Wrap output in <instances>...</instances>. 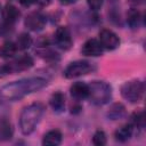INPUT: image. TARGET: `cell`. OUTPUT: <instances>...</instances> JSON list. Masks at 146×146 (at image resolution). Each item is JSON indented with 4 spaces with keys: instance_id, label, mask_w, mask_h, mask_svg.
I'll list each match as a JSON object with an SVG mask.
<instances>
[{
    "instance_id": "1",
    "label": "cell",
    "mask_w": 146,
    "mask_h": 146,
    "mask_svg": "<svg viewBox=\"0 0 146 146\" xmlns=\"http://www.w3.org/2000/svg\"><path fill=\"white\" fill-rule=\"evenodd\" d=\"M48 84V80L41 76L25 78L7 83L0 88V97L6 100H18L23 97L41 90Z\"/></svg>"
},
{
    "instance_id": "2",
    "label": "cell",
    "mask_w": 146,
    "mask_h": 146,
    "mask_svg": "<svg viewBox=\"0 0 146 146\" xmlns=\"http://www.w3.org/2000/svg\"><path fill=\"white\" fill-rule=\"evenodd\" d=\"M44 107L40 103H33L23 108L19 115V128L23 135H31L38 127L43 115Z\"/></svg>"
},
{
    "instance_id": "3",
    "label": "cell",
    "mask_w": 146,
    "mask_h": 146,
    "mask_svg": "<svg viewBox=\"0 0 146 146\" xmlns=\"http://www.w3.org/2000/svg\"><path fill=\"white\" fill-rule=\"evenodd\" d=\"M89 86L88 98L95 105L102 106L107 104L112 98V87L105 81H92Z\"/></svg>"
},
{
    "instance_id": "4",
    "label": "cell",
    "mask_w": 146,
    "mask_h": 146,
    "mask_svg": "<svg viewBox=\"0 0 146 146\" xmlns=\"http://www.w3.org/2000/svg\"><path fill=\"white\" fill-rule=\"evenodd\" d=\"M145 91L144 82L140 80H131L121 86V96L130 103H139Z\"/></svg>"
},
{
    "instance_id": "5",
    "label": "cell",
    "mask_w": 146,
    "mask_h": 146,
    "mask_svg": "<svg viewBox=\"0 0 146 146\" xmlns=\"http://www.w3.org/2000/svg\"><path fill=\"white\" fill-rule=\"evenodd\" d=\"M33 58L29 55H23L21 57H18L17 59L3 65L2 67H0V72L3 74H10V73H18V72H23L26 71L29 68H31L33 66Z\"/></svg>"
},
{
    "instance_id": "6",
    "label": "cell",
    "mask_w": 146,
    "mask_h": 146,
    "mask_svg": "<svg viewBox=\"0 0 146 146\" xmlns=\"http://www.w3.org/2000/svg\"><path fill=\"white\" fill-rule=\"evenodd\" d=\"M92 71V66L90 63L86 60H76L71 63L64 71V76L66 79H74L82 75H86Z\"/></svg>"
},
{
    "instance_id": "7",
    "label": "cell",
    "mask_w": 146,
    "mask_h": 146,
    "mask_svg": "<svg viewBox=\"0 0 146 146\" xmlns=\"http://www.w3.org/2000/svg\"><path fill=\"white\" fill-rule=\"evenodd\" d=\"M99 42L102 47L106 50H114L120 46V38L108 29H103L99 31Z\"/></svg>"
},
{
    "instance_id": "8",
    "label": "cell",
    "mask_w": 146,
    "mask_h": 146,
    "mask_svg": "<svg viewBox=\"0 0 146 146\" xmlns=\"http://www.w3.org/2000/svg\"><path fill=\"white\" fill-rule=\"evenodd\" d=\"M54 39H55L56 44L63 50H68L73 46L71 32L66 26H58L57 30L55 31Z\"/></svg>"
},
{
    "instance_id": "9",
    "label": "cell",
    "mask_w": 146,
    "mask_h": 146,
    "mask_svg": "<svg viewBox=\"0 0 146 146\" xmlns=\"http://www.w3.org/2000/svg\"><path fill=\"white\" fill-rule=\"evenodd\" d=\"M47 23V18L40 11H32L30 13L24 21L25 26L31 31H41Z\"/></svg>"
},
{
    "instance_id": "10",
    "label": "cell",
    "mask_w": 146,
    "mask_h": 146,
    "mask_svg": "<svg viewBox=\"0 0 146 146\" xmlns=\"http://www.w3.org/2000/svg\"><path fill=\"white\" fill-rule=\"evenodd\" d=\"M103 51H104V48L102 47L100 42L97 39H88L83 43V46L81 48L82 55L88 56V57H98V56H102L103 55Z\"/></svg>"
},
{
    "instance_id": "11",
    "label": "cell",
    "mask_w": 146,
    "mask_h": 146,
    "mask_svg": "<svg viewBox=\"0 0 146 146\" xmlns=\"http://www.w3.org/2000/svg\"><path fill=\"white\" fill-rule=\"evenodd\" d=\"M70 92L71 96L78 100L86 99L89 96V86L83 81H76L71 86Z\"/></svg>"
},
{
    "instance_id": "12",
    "label": "cell",
    "mask_w": 146,
    "mask_h": 146,
    "mask_svg": "<svg viewBox=\"0 0 146 146\" xmlns=\"http://www.w3.org/2000/svg\"><path fill=\"white\" fill-rule=\"evenodd\" d=\"M19 10L11 3H7L2 10V18L7 25L14 24L18 18H19Z\"/></svg>"
},
{
    "instance_id": "13",
    "label": "cell",
    "mask_w": 146,
    "mask_h": 146,
    "mask_svg": "<svg viewBox=\"0 0 146 146\" xmlns=\"http://www.w3.org/2000/svg\"><path fill=\"white\" fill-rule=\"evenodd\" d=\"M62 140H63L62 132L57 129H52V130H49L48 132H46L43 135L42 145H44V146H57L62 143Z\"/></svg>"
},
{
    "instance_id": "14",
    "label": "cell",
    "mask_w": 146,
    "mask_h": 146,
    "mask_svg": "<svg viewBox=\"0 0 146 146\" xmlns=\"http://www.w3.org/2000/svg\"><path fill=\"white\" fill-rule=\"evenodd\" d=\"M49 104L51 106V108L57 112V113H60L64 111L65 108V96L63 92L60 91H56L51 95L50 99H49Z\"/></svg>"
},
{
    "instance_id": "15",
    "label": "cell",
    "mask_w": 146,
    "mask_h": 146,
    "mask_svg": "<svg viewBox=\"0 0 146 146\" xmlns=\"http://www.w3.org/2000/svg\"><path fill=\"white\" fill-rule=\"evenodd\" d=\"M125 115H127L125 107L121 103L112 104L107 111V117L111 120H121V119L125 117Z\"/></svg>"
},
{
    "instance_id": "16",
    "label": "cell",
    "mask_w": 146,
    "mask_h": 146,
    "mask_svg": "<svg viewBox=\"0 0 146 146\" xmlns=\"http://www.w3.org/2000/svg\"><path fill=\"white\" fill-rule=\"evenodd\" d=\"M143 16L137 8H131L127 14V23L131 29H138L141 24Z\"/></svg>"
},
{
    "instance_id": "17",
    "label": "cell",
    "mask_w": 146,
    "mask_h": 146,
    "mask_svg": "<svg viewBox=\"0 0 146 146\" xmlns=\"http://www.w3.org/2000/svg\"><path fill=\"white\" fill-rule=\"evenodd\" d=\"M132 136V125L131 124H124L122 127H120L115 132H114V137L117 141L124 143L127 140H129Z\"/></svg>"
},
{
    "instance_id": "18",
    "label": "cell",
    "mask_w": 146,
    "mask_h": 146,
    "mask_svg": "<svg viewBox=\"0 0 146 146\" xmlns=\"http://www.w3.org/2000/svg\"><path fill=\"white\" fill-rule=\"evenodd\" d=\"M15 43H16V47L18 50H27L32 46L33 40L29 33H21L17 36Z\"/></svg>"
},
{
    "instance_id": "19",
    "label": "cell",
    "mask_w": 146,
    "mask_h": 146,
    "mask_svg": "<svg viewBox=\"0 0 146 146\" xmlns=\"http://www.w3.org/2000/svg\"><path fill=\"white\" fill-rule=\"evenodd\" d=\"M13 133H14V130L11 124L6 119L1 120L0 121V141L9 140L13 137Z\"/></svg>"
},
{
    "instance_id": "20",
    "label": "cell",
    "mask_w": 146,
    "mask_h": 146,
    "mask_svg": "<svg viewBox=\"0 0 146 146\" xmlns=\"http://www.w3.org/2000/svg\"><path fill=\"white\" fill-rule=\"evenodd\" d=\"M17 50H18V49H17L15 42H13V41H6V42L1 46V48H0V55H1L2 57H5V58H7V57H13V56L16 54Z\"/></svg>"
},
{
    "instance_id": "21",
    "label": "cell",
    "mask_w": 146,
    "mask_h": 146,
    "mask_svg": "<svg viewBox=\"0 0 146 146\" xmlns=\"http://www.w3.org/2000/svg\"><path fill=\"white\" fill-rule=\"evenodd\" d=\"M131 122L135 127L139 128V129H144L145 128V114L143 110L136 111L132 113L131 115Z\"/></svg>"
},
{
    "instance_id": "22",
    "label": "cell",
    "mask_w": 146,
    "mask_h": 146,
    "mask_svg": "<svg viewBox=\"0 0 146 146\" xmlns=\"http://www.w3.org/2000/svg\"><path fill=\"white\" fill-rule=\"evenodd\" d=\"M107 141L106 135L103 130H97L92 136V144L96 146H104Z\"/></svg>"
},
{
    "instance_id": "23",
    "label": "cell",
    "mask_w": 146,
    "mask_h": 146,
    "mask_svg": "<svg viewBox=\"0 0 146 146\" xmlns=\"http://www.w3.org/2000/svg\"><path fill=\"white\" fill-rule=\"evenodd\" d=\"M87 3L89 6V8L94 11H97L102 8L103 6V0H87Z\"/></svg>"
},
{
    "instance_id": "24",
    "label": "cell",
    "mask_w": 146,
    "mask_h": 146,
    "mask_svg": "<svg viewBox=\"0 0 146 146\" xmlns=\"http://www.w3.org/2000/svg\"><path fill=\"white\" fill-rule=\"evenodd\" d=\"M8 113H9V108L5 104L0 103V121L5 120L7 117V115H8Z\"/></svg>"
},
{
    "instance_id": "25",
    "label": "cell",
    "mask_w": 146,
    "mask_h": 146,
    "mask_svg": "<svg viewBox=\"0 0 146 146\" xmlns=\"http://www.w3.org/2000/svg\"><path fill=\"white\" fill-rule=\"evenodd\" d=\"M18 1H19V3H21L22 6H24V7H30L31 5L35 3V0H18Z\"/></svg>"
},
{
    "instance_id": "26",
    "label": "cell",
    "mask_w": 146,
    "mask_h": 146,
    "mask_svg": "<svg viewBox=\"0 0 146 146\" xmlns=\"http://www.w3.org/2000/svg\"><path fill=\"white\" fill-rule=\"evenodd\" d=\"M35 2H36L39 6H41V7H47V6L50 5L51 0H35Z\"/></svg>"
},
{
    "instance_id": "27",
    "label": "cell",
    "mask_w": 146,
    "mask_h": 146,
    "mask_svg": "<svg viewBox=\"0 0 146 146\" xmlns=\"http://www.w3.org/2000/svg\"><path fill=\"white\" fill-rule=\"evenodd\" d=\"M128 1H129V3H130L131 6L137 7V6L141 5V3H144V1H145V0H128Z\"/></svg>"
},
{
    "instance_id": "28",
    "label": "cell",
    "mask_w": 146,
    "mask_h": 146,
    "mask_svg": "<svg viewBox=\"0 0 146 146\" xmlns=\"http://www.w3.org/2000/svg\"><path fill=\"white\" fill-rule=\"evenodd\" d=\"M59 2H60L62 5L67 6V5H72V3H74V2H76V0H59Z\"/></svg>"
}]
</instances>
